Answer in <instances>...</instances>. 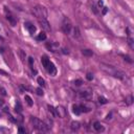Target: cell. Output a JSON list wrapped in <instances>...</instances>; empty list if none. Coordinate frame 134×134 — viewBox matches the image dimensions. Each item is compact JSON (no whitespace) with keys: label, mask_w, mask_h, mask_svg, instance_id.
Instances as JSON below:
<instances>
[{"label":"cell","mask_w":134,"mask_h":134,"mask_svg":"<svg viewBox=\"0 0 134 134\" xmlns=\"http://www.w3.org/2000/svg\"><path fill=\"white\" fill-rule=\"evenodd\" d=\"M46 70H47V72L49 73L50 75H54L57 73V68H56V66H54V64L53 62H50L49 64L47 65V67L45 68Z\"/></svg>","instance_id":"cell-7"},{"label":"cell","mask_w":134,"mask_h":134,"mask_svg":"<svg viewBox=\"0 0 134 134\" xmlns=\"http://www.w3.org/2000/svg\"><path fill=\"white\" fill-rule=\"evenodd\" d=\"M107 12H108V9H107L106 6H104V7H103V11H102V14H103V15H105V14L107 13Z\"/></svg>","instance_id":"cell-32"},{"label":"cell","mask_w":134,"mask_h":134,"mask_svg":"<svg viewBox=\"0 0 134 134\" xmlns=\"http://www.w3.org/2000/svg\"><path fill=\"white\" fill-rule=\"evenodd\" d=\"M73 84H75V86H81L82 84H83V81L82 80H75V82H73Z\"/></svg>","instance_id":"cell-27"},{"label":"cell","mask_w":134,"mask_h":134,"mask_svg":"<svg viewBox=\"0 0 134 134\" xmlns=\"http://www.w3.org/2000/svg\"><path fill=\"white\" fill-rule=\"evenodd\" d=\"M46 47H47L49 50H51V51H56L57 49L59 48V43H57V42L47 43V44H46Z\"/></svg>","instance_id":"cell-8"},{"label":"cell","mask_w":134,"mask_h":134,"mask_svg":"<svg viewBox=\"0 0 134 134\" xmlns=\"http://www.w3.org/2000/svg\"><path fill=\"white\" fill-rule=\"evenodd\" d=\"M72 112L75 114V115H80V114H81L80 106H78V105H73V106H72Z\"/></svg>","instance_id":"cell-15"},{"label":"cell","mask_w":134,"mask_h":134,"mask_svg":"<svg viewBox=\"0 0 134 134\" xmlns=\"http://www.w3.org/2000/svg\"><path fill=\"white\" fill-rule=\"evenodd\" d=\"M15 110H16V112H18V113H21V112H22V106H21V104L19 102L16 103Z\"/></svg>","instance_id":"cell-19"},{"label":"cell","mask_w":134,"mask_h":134,"mask_svg":"<svg viewBox=\"0 0 134 134\" xmlns=\"http://www.w3.org/2000/svg\"><path fill=\"white\" fill-rule=\"evenodd\" d=\"M73 32H75V37H80V31H79V28L78 27H75V29H73Z\"/></svg>","instance_id":"cell-26"},{"label":"cell","mask_w":134,"mask_h":134,"mask_svg":"<svg viewBox=\"0 0 134 134\" xmlns=\"http://www.w3.org/2000/svg\"><path fill=\"white\" fill-rule=\"evenodd\" d=\"M32 13L34 14V16H36L38 19H40V18L46 19L47 18V15H48L47 10H46L44 6H42V5H36L35 7H32Z\"/></svg>","instance_id":"cell-2"},{"label":"cell","mask_w":134,"mask_h":134,"mask_svg":"<svg viewBox=\"0 0 134 134\" xmlns=\"http://www.w3.org/2000/svg\"><path fill=\"white\" fill-rule=\"evenodd\" d=\"M71 130L73 131H76V130H79L80 129V127H81V124H80V122H76V121H73L71 122Z\"/></svg>","instance_id":"cell-13"},{"label":"cell","mask_w":134,"mask_h":134,"mask_svg":"<svg viewBox=\"0 0 134 134\" xmlns=\"http://www.w3.org/2000/svg\"><path fill=\"white\" fill-rule=\"evenodd\" d=\"M56 110H57V113H58V116L61 117V118H64V117L67 116V110L63 106H58L56 108Z\"/></svg>","instance_id":"cell-5"},{"label":"cell","mask_w":134,"mask_h":134,"mask_svg":"<svg viewBox=\"0 0 134 134\" xmlns=\"http://www.w3.org/2000/svg\"><path fill=\"white\" fill-rule=\"evenodd\" d=\"M62 50H63V54H69V51H68V49H66V48H63L62 49Z\"/></svg>","instance_id":"cell-35"},{"label":"cell","mask_w":134,"mask_h":134,"mask_svg":"<svg viewBox=\"0 0 134 134\" xmlns=\"http://www.w3.org/2000/svg\"><path fill=\"white\" fill-rule=\"evenodd\" d=\"M82 54H83L85 57H92L93 56V51L90 50V49H83V50H82Z\"/></svg>","instance_id":"cell-16"},{"label":"cell","mask_w":134,"mask_h":134,"mask_svg":"<svg viewBox=\"0 0 134 134\" xmlns=\"http://www.w3.org/2000/svg\"><path fill=\"white\" fill-rule=\"evenodd\" d=\"M86 79L88 81H92V80H93V75H92V73H87V75H86Z\"/></svg>","instance_id":"cell-28"},{"label":"cell","mask_w":134,"mask_h":134,"mask_svg":"<svg viewBox=\"0 0 134 134\" xmlns=\"http://www.w3.org/2000/svg\"><path fill=\"white\" fill-rule=\"evenodd\" d=\"M80 109H81V112H89L90 111V108H88L85 105H80Z\"/></svg>","instance_id":"cell-22"},{"label":"cell","mask_w":134,"mask_h":134,"mask_svg":"<svg viewBox=\"0 0 134 134\" xmlns=\"http://www.w3.org/2000/svg\"><path fill=\"white\" fill-rule=\"evenodd\" d=\"M111 115H112V113L108 114V115H107V117H106V119H110V118H111Z\"/></svg>","instance_id":"cell-38"},{"label":"cell","mask_w":134,"mask_h":134,"mask_svg":"<svg viewBox=\"0 0 134 134\" xmlns=\"http://www.w3.org/2000/svg\"><path fill=\"white\" fill-rule=\"evenodd\" d=\"M47 108H48V111L50 112L51 115H53L54 117H58V113H57V110H56V108H54V106L48 105V106H47Z\"/></svg>","instance_id":"cell-14"},{"label":"cell","mask_w":134,"mask_h":134,"mask_svg":"<svg viewBox=\"0 0 134 134\" xmlns=\"http://www.w3.org/2000/svg\"><path fill=\"white\" fill-rule=\"evenodd\" d=\"M62 31L66 35L70 34V32H71V23H70L67 19H65L64 22H63V24H62Z\"/></svg>","instance_id":"cell-4"},{"label":"cell","mask_w":134,"mask_h":134,"mask_svg":"<svg viewBox=\"0 0 134 134\" xmlns=\"http://www.w3.org/2000/svg\"><path fill=\"white\" fill-rule=\"evenodd\" d=\"M124 58H125V60H127V61L129 62V63H132V60L130 59V57H128V56H125Z\"/></svg>","instance_id":"cell-34"},{"label":"cell","mask_w":134,"mask_h":134,"mask_svg":"<svg viewBox=\"0 0 134 134\" xmlns=\"http://www.w3.org/2000/svg\"><path fill=\"white\" fill-rule=\"evenodd\" d=\"M31 122H32V124L34 125L35 129H37L38 131H40V132H47V131L50 129V128L45 124V122L40 121V119H38L37 117H35V116H31Z\"/></svg>","instance_id":"cell-1"},{"label":"cell","mask_w":134,"mask_h":134,"mask_svg":"<svg viewBox=\"0 0 134 134\" xmlns=\"http://www.w3.org/2000/svg\"><path fill=\"white\" fill-rule=\"evenodd\" d=\"M38 22H39L40 26L42 27L44 31H46V32H50L51 31V27H50V25H49V23H48V21L46 20V19L40 18V19H38Z\"/></svg>","instance_id":"cell-3"},{"label":"cell","mask_w":134,"mask_h":134,"mask_svg":"<svg viewBox=\"0 0 134 134\" xmlns=\"http://www.w3.org/2000/svg\"><path fill=\"white\" fill-rule=\"evenodd\" d=\"M24 100H25V102H26V104L29 106V107H32V105H34V102H32V97L29 96V95H25L24 96Z\"/></svg>","instance_id":"cell-17"},{"label":"cell","mask_w":134,"mask_h":134,"mask_svg":"<svg viewBox=\"0 0 134 134\" xmlns=\"http://www.w3.org/2000/svg\"><path fill=\"white\" fill-rule=\"evenodd\" d=\"M38 84H39L41 87H45V81H44V79L38 78Z\"/></svg>","instance_id":"cell-24"},{"label":"cell","mask_w":134,"mask_h":134,"mask_svg":"<svg viewBox=\"0 0 134 134\" xmlns=\"http://www.w3.org/2000/svg\"><path fill=\"white\" fill-rule=\"evenodd\" d=\"M126 104H127V105H132V103H133V96L132 95H128L127 97H126Z\"/></svg>","instance_id":"cell-20"},{"label":"cell","mask_w":134,"mask_h":134,"mask_svg":"<svg viewBox=\"0 0 134 134\" xmlns=\"http://www.w3.org/2000/svg\"><path fill=\"white\" fill-rule=\"evenodd\" d=\"M24 27H25L27 31H28V32L31 35H34L35 32H36V31H37L36 26H35L32 23H31V22H25V23H24Z\"/></svg>","instance_id":"cell-6"},{"label":"cell","mask_w":134,"mask_h":134,"mask_svg":"<svg viewBox=\"0 0 134 134\" xmlns=\"http://www.w3.org/2000/svg\"><path fill=\"white\" fill-rule=\"evenodd\" d=\"M93 128L95 131H97V132H101V131H104V127L102 125H101L100 122H94L93 123Z\"/></svg>","instance_id":"cell-10"},{"label":"cell","mask_w":134,"mask_h":134,"mask_svg":"<svg viewBox=\"0 0 134 134\" xmlns=\"http://www.w3.org/2000/svg\"><path fill=\"white\" fill-rule=\"evenodd\" d=\"M98 103L100 104H107L108 103V100L104 96H98Z\"/></svg>","instance_id":"cell-23"},{"label":"cell","mask_w":134,"mask_h":134,"mask_svg":"<svg viewBox=\"0 0 134 134\" xmlns=\"http://www.w3.org/2000/svg\"><path fill=\"white\" fill-rule=\"evenodd\" d=\"M80 97L81 98H84V100H86V101H88V100L91 98V94H90L89 92L82 91V92H80Z\"/></svg>","instance_id":"cell-11"},{"label":"cell","mask_w":134,"mask_h":134,"mask_svg":"<svg viewBox=\"0 0 134 134\" xmlns=\"http://www.w3.org/2000/svg\"><path fill=\"white\" fill-rule=\"evenodd\" d=\"M36 92H37V94H38V95H40V96H41V95L44 94V92H43V90L41 89V88H37V89H36Z\"/></svg>","instance_id":"cell-29"},{"label":"cell","mask_w":134,"mask_h":134,"mask_svg":"<svg viewBox=\"0 0 134 134\" xmlns=\"http://www.w3.org/2000/svg\"><path fill=\"white\" fill-rule=\"evenodd\" d=\"M18 54H19V57H20V59L22 60V61H24V59H25V53H24L22 49H19Z\"/></svg>","instance_id":"cell-21"},{"label":"cell","mask_w":134,"mask_h":134,"mask_svg":"<svg viewBox=\"0 0 134 134\" xmlns=\"http://www.w3.org/2000/svg\"><path fill=\"white\" fill-rule=\"evenodd\" d=\"M28 63H29V65L32 67V64H34V59H32V57H29V58H28Z\"/></svg>","instance_id":"cell-30"},{"label":"cell","mask_w":134,"mask_h":134,"mask_svg":"<svg viewBox=\"0 0 134 134\" xmlns=\"http://www.w3.org/2000/svg\"><path fill=\"white\" fill-rule=\"evenodd\" d=\"M41 63H42V65H43V67L46 68L47 67V65L50 63V60H49L46 56H43L42 58H41Z\"/></svg>","instance_id":"cell-12"},{"label":"cell","mask_w":134,"mask_h":134,"mask_svg":"<svg viewBox=\"0 0 134 134\" xmlns=\"http://www.w3.org/2000/svg\"><path fill=\"white\" fill-rule=\"evenodd\" d=\"M97 4H98V6H100V7H103V5H104V2H103V0H98Z\"/></svg>","instance_id":"cell-33"},{"label":"cell","mask_w":134,"mask_h":134,"mask_svg":"<svg viewBox=\"0 0 134 134\" xmlns=\"http://www.w3.org/2000/svg\"><path fill=\"white\" fill-rule=\"evenodd\" d=\"M6 19H7V21L11 23V25L12 26H15L16 24H17V20L15 19V17L12 16V15H10V14H7L6 15Z\"/></svg>","instance_id":"cell-9"},{"label":"cell","mask_w":134,"mask_h":134,"mask_svg":"<svg viewBox=\"0 0 134 134\" xmlns=\"http://www.w3.org/2000/svg\"><path fill=\"white\" fill-rule=\"evenodd\" d=\"M128 44H129V46L131 48H134V44H133V39L131 37H128Z\"/></svg>","instance_id":"cell-25"},{"label":"cell","mask_w":134,"mask_h":134,"mask_svg":"<svg viewBox=\"0 0 134 134\" xmlns=\"http://www.w3.org/2000/svg\"><path fill=\"white\" fill-rule=\"evenodd\" d=\"M37 40L38 41H44V40H46V34H45L44 32H41L40 34L38 35Z\"/></svg>","instance_id":"cell-18"},{"label":"cell","mask_w":134,"mask_h":134,"mask_svg":"<svg viewBox=\"0 0 134 134\" xmlns=\"http://www.w3.org/2000/svg\"><path fill=\"white\" fill-rule=\"evenodd\" d=\"M3 104H4V101L2 98H0V106H3Z\"/></svg>","instance_id":"cell-37"},{"label":"cell","mask_w":134,"mask_h":134,"mask_svg":"<svg viewBox=\"0 0 134 134\" xmlns=\"http://www.w3.org/2000/svg\"><path fill=\"white\" fill-rule=\"evenodd\" d=\"M0 91H1V94H2V95H6V91H5V89H4V88L0 87Z\"/></svg>","instance_id":"cell-31"},{"label":"cell","mask_w":134,"mask_h":134,"mask_svg":"<svg viewBox=\"0 0 134 134\" xmlns=\"http://www.w3.org/2000/svg\"><path fill=\"white\" fill-rule=\"evenodd\" d=\"M19 132L20 133H25V130H24L23 128H19Z\"/></svg>","instance_id":"cell-36"}]
</instances>
